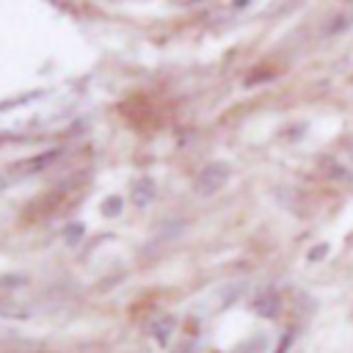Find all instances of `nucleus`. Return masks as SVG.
<instances>
[{"instance_id": "3", "label": "nucleus", "mask_w": 353, "mask_h": 353, "mask_svg": "<svg viewBox=\"0 0 353 353\" xmlns=\"http://www.w3.org/2000/svg\"><path fill=\"white\" fill-rule=\"evenodd\" d=\"M254 309H256L259 314H265V317L276 314V309H279V295H273V292H265V298L254 301Z\"/></svg>"}, {"instance_id": "1", "label": "nucleus", "mask_w": 353, "mask_h": 353, "mask_svg": "<svg viewBox=\"0 0 353 353\" xmlns=\"http://www.w3.org/2000/svg\"><path fill=\"white\" fill-rule=\"evenodd\" d=\"M226 179H229V165H226V163H210V165L196 176V188H199L201 193H215Z\"/></svg>"}, {"instance_id": "4", "label": "nucleus", "mask_w": 353, "mask_h": 353, "mask_svg": "<svg viewBox=\"0 0 353 353\" xmlns=\"http://www.w3.org/2000/svg\"><path fill=\"white\" fill-rule=\"evenodd\" d=\"M119 210H121V199H119V196H110V199L105 201V207H102L105 215H116Z\"/></svg>"}, {"instance_id": "2", "label": "nucleus", "mask_w": 353, "mask_h": 353, "mask_svg": "<svg viewBox=\"0 0 353 353\" xmlns=\"http://www.w3.org/2000/svg\"><path fill=\"white\" fill-rule=\"evenodd\" d=\"M152 196H154V185H152L149 179H141V182L132 188V201H135L138 207H146V204L152 201Z\"/></svg>"}]
</instances>
